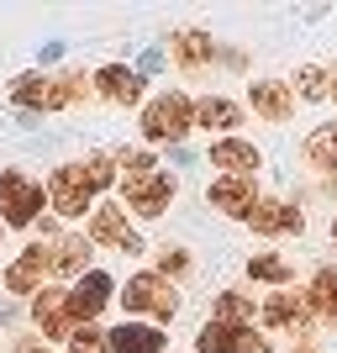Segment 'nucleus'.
<instances>
[{"label": "nucleus", "instance_id": "obj_4", "mask_svg": "<svg viewBox=\"0 0 337 353\" xmlns=\"http://www.w3.org/2000/svg\"><path fill=\"white\" fill-rule=\"evenodd\" d=\"M195 127V101L190 95H179V90H163L153 101L143 105V137L147 143H174Z\"/></svg>", "mask_w": 337, "mask_h": 353}, {"label": "nucleus", "instance_id": "obj_27", "mask_svg": "<svg viewBox=\"0 0 337 353\" xmlns=\"http://www.w3.org/2000/svg\"><path fill=\"white\" fill-rule=\"evenodd\" d=\"M295 90H300L306 101H322L327 90H332V74H327V69H316V63H306V69L295 74Z\"/></svg>", "mask_w": 337, "mask_h": 353}, {"label": "nucleus", "instance_id": "obj_9", "mask_svg": "<svg viewBox=\"0 0 337 353\" xmlns=\"http://www.w3.org/2000/svg\"><path fill=\"white\" fill-rule=\"evenodd\" d=\"M169 201H174V174L153 169V174H137V179H127V206H132L137 216L159 221L163 211H169Z\"/></svg>", "mask_w": 337, "mask_h": 353}, {"label": "nucleus", "instance_id": "obj_18", "mask_svg": "<svg viewBox=\"0 0 337 353\" xmlns=\"http://www.w3.org/2000/svg\"><path fill=\"white\" fill-rule=\"evenodd\" d=\"M169 338H163L153 322H121L111 327V353H163Z\"/></svg>", "mask_w": 337, "mask_h": 353}, {"label": "nucleus", "instance_id": "obj_25", "mask_svg": "<svg viewBox=\"0 0 337 353\" xmlns=\"http://www.w3.org/2000/svg\"><path fill=\"white\" fill-rule=\"evenodd\" d=\"M248 316H253V301H248V295H237V290H221L216 295V322L248 327Z\"/></svg>", "mask_w": 337, "mask_h": 353}, {"label": "nucleus", "instance_id": "obj_21", "mask_svg": "<svg viewBox=\"0 0 337 353\" xmlns=\"http://www.w3.org/2000/svg\"><path fill=\"white\" fill-rule=\"evenodd\" d=\"M174 59H179V69H205V63L216 59V43H211L205 32H179L174 37Z\"/></svg>", "mask_w": 337, "mask_h": 353}, {"label": "nucleus", "instance_id": "obj_12", "mask_svg": "<svg viewBox=\"0 0 337 353\" xmlns=\"http://www.w3.org/2000/svg\"><path fill=\"white\" fill-rule=\"evenodd\" d=\"M32 322H37V332H43V338L69 343V332H74L69 290H37V301H32Z\"/></svg>", "mask_w": 337, "mask_h": 353}, {"label": "nucleus", "instance_id": "obj_10", "mask_svg": "<svg viewBox=\"0 0 337 353\" xmlns=\"http://www.w3.org/2000/svg\"><path fill=\"white\" fill-rule=\"evenodd\" d=\"M48 269H53V243H32V248L6 269V290L27 301V295H37V285H43Z\"/></svg>", "mask_w": 337, "mask_h": 353}, {"label": "nucleus", "instance_id": "obj_28", "mask_svg": "<svg viewBox=\"0 0 337 353\" xmlns=\"http://www.w3.org/2000/svg\"><path fill=\"white\" fill-rule=\"evenodd\" d=\"M159 269H163V280H169V274H179V280H185V274H190V253L179 248V243H169V248L159 253Z\"/></svg>", "mask_w": 337, "mask_h": 353}, {"label": "nucleus", "instance_id": "obj_14", "mask_svg": "<svg viewBox=\"0 0 337 353\" xmlns=\"http://www.w3.org/2000/svg\"><path fill=\"white\" fill-rule=\"evenodd\" d=\"M264 327L269 332H306L311 327V306H306V295H269L264 301Z\"/></svg>", "mask_w": 337, "mask_h": 353}, {"label": "nucleus", "instance_id": "obj_29", "mask_svg": "<svg viewBox=\"0 0 337 353\" xmlns=\"http://www.w3.org/2000/svg\"><path fill=\"white\" fill-rule=\"evenodd\" d=\"M159 69H163V53H159V48H147L143 59H137V74L147 79V74H159Z\"/></svg>", "mask_w": 337, "mask_h": 353}, {"label": "nucleus", "instance_id": "obj_22", "mask_svg": "<svg viewBox=\"0 0 337 353\" xmlns=\"http://www.w3.org/2000/svg\"><path fill=\"white\" fill-rule=\"evenodd\" d=\"M53 269L85 280V274H90V243H85V237H59V243H53Z\"/></svg>", "mask_w": 337, "mask_h": 353}, {"label": "nucleus", "instance_id": "obj_30", "mask_svg": "<svg viewBox=\"0 0 337 353\" xmlns=\"http://www.w3.org/2000/svg\"><path fill=\"white\" fill-rule=\"evenodd\" d=\"M16 353H53L48 343H37V338H16Z\"/></svg>", "mask_w": 337, "mask_h": 353}, {"label": "nucleus", "instance_id": "obj_6", "mask_svg": "<svg viewBox=\"0 0 337 353\" xmlns=\"http://www.w3.org/2000/svg\"><path fill=\"white\" fill-rule=\"evenodd\" d=\"M90 243L116 248V253H127V259H137V253H143V237H137V227L127 221V211H121V206L90 211Z\"/></svg>", "mask_w": 337, "mask_h": 353}, {"label": "nucleus", "instance_id": "obj_3", "mask_svg": "<svg viewBox=\"0 0 337 353\" xmlns=\"http://www.w3.org/2000/svg\"><path fill=\"white\" fill-rule=\"evenodd\" d=\"M11 101L32 117L43 111H63V105L85 101V79L79 74H63V79H48V74H16L11 79Z\"/></svg>", "mask_w": 337, "mask_h": 353}, {"label": "nucleus", "instance_id": "obj_5", "mask_svg": "<svg viewBox=\"0 0 337 353\" xmlns=\"http://www.w3.org/2000/svg\"><path fill=\"white\" fill-rule=\"evenodd\" d=\"M116 301L132 311V316H153V322H169L179 311V295H174V285L163 280V274H132V280L121 285Z\"/></svg>", "mask_w": 337, "mask_h": 353}, {"label": "nucleus", "instance_id": "obj_13", "mask_svg": "<svg viewBox=\"0 0 337 353\" xmlns=\"http://www.w3.org/2000/svg\"><path fill=\"white\" fill-rule=\"evenodd\" d=\"M95 90L111 105H137L143 101V74L127 69V63H105V69H95Z\"/></svg>", "mask_w": 337, "mask_h": 353}, {"label": "nucleus", "instance_id": "obj_32", "mask_svg": "<svg viewBox=\"0 0 337 353\" xmlns=\"http://www.w3.org/2000/svg\"><path fill=\"white\" fill-rule=\"evenodd\" d=\"M0 237H6V221H0Z\"/></svg>", "mask_w": 337, "mask_h": 353}, {"label": "nucleus", "instance_id": "obj_23", "mask_svg": "<svg viewBox=\"0 0 337 353\" xmlns=\"http://www.w3.org/2000/svg\"><path fill=\"white\" fill-rule=\"evenodd\" d=\"M306 159L316 163V169H327V174H337V121L332 127H316V132L306 137Z\"/></svg>", "mask_w": 337, "mask_h": 353}, {"label": "nucleus", "instance_id": "obj_34", "mask_svg": "<svg viewBox=\"0 0 337 353\" xmlns=\"http://www.w3.org/2000/svg\"><path fill=\"white\" fill-rule=\"evenodd\" d=\"M332 237H337V221H332Z\"/></svg>", "mask_w": 337, "mask_h": 353}, {"label": "nucleus", "instance_id": "obj_8", "mask_svg": "<svg viewBox=\"0 0 337 353\" xmlns=\"http://www.w3.org/2000/svg\"><path fill=\"white\" fill-rule=\"evenodd\" d=\"M201 353H269V338L253 332V327H232V322H205L201 338H195Z\"/></svg>", "mask_w": 337, "mask_h": 353}, {"label": "nucleus", "instance_id": "obj_15", "mask_svg": "<svg viewBox=\"0 0 337 353\" xmlns=\"http://www.w3.org/2000/svg\"><path fill=\"white\" fill-rule=\"evenodd\" d=\"M211 206L221 211V216H253V206H258V190H253V179H232L221 174L216 185H211Z\"/></svg>", "mask_w": 337, "mask_h": 353}, {"label": "nucleus", "instance_id": "obj_20", "mask_svg": "<svg viewBox=\"0 0 337 353\" xmlns=\"http://www.w3.org/2000/svg\"><path fill=\"white\" fill-rule=\"evenodd\" d=\"M243 121V105L227 101V95H201L195 101V127H211V132H227Z\"/></svg>", "mask_w": 337, "mask_h": 353}, {"label": "nucleus", "instance_id": "obj_16", "mask_svg": "<svg viewBox=\"0 0 337 353\" xmlns=\"http://www.w3.org/2000/svg\"><path fill=\"white\" fill-rule=\"evenodd\" d=\"M211 163L227 169L232 179H253V169H258V148H253L248 137H216V143H211Z\"/></svg>", "mask_w": 337, "mask_h": 353}, {"label": "nucleus", "instance_id": "obj_31", "mask_svg": "<svg viewBox=\"0 0 337 353\" xmlns=\"http://www.w3.org/2000/svg\"><path fill=\"white\" fill-rule=\"evenodd\" d=\"M327 95H332V101H337V74H332V90H327Z\"/></svg>", "mask_w": 337, "mask_h": 353}, {"label": "nucleus", "instance_id": "obj_7", "mask_svg": "<svg viewBox=\"0 0 337 353\" xmlns=\"http://www.w3.org/2000/svg\"><path fill=\"white\" fill-rule=\"evenodd\" d=\"M111 295H116V280H111L105 269H90L85 280L69 290V316H74V327H95V316L111 306Z\"/></svg>", "mask_w": 337, "mask_h": 353}, {"label": "nucleus", "instance_id": "obj_1", "mask_svg": "<svg viewBox=\"0 0 337 353\" xmlns=\"http://www.w3.org/2000/svg\"><path fill=\"white\" fill-rule=\"evenodd\" d=\"M111 179H116V159L111 153H90L79 163H59L53 179H48V206L59 211L63 221H74L95 206L101 190H111Z\"/></svg>", "mask_w": 337, "mask_h": 353}, {"label": "nucleus", "instance_id": "obj_17", "mask_svg": "<svg viewBox=\"0 0 337 353\" xmlns=\"http://www.w3.org/2000/svg\"><path fill=\"white\" fill-rule=\"evenodd\" d=\"M248 101H253V111H258L264 121H290L295 117V95H290V85H279V79L248 85Z\"/></svg>", "mask_w": 337, "mask_h": 353}, {"label": "nucleus", "instance_id": "obj_24", "mask_svg": "<svg viewBox=\"0 0 337 353\" xmlns=\"http://www.w3.org/2000/svg\"><path fill=\"white\" fill-rule=\"evenodd\" d=\"M248 280H264V285H290V264L279 253H258L248 259Z\"/></svg>", "mask_w": 337, "mask_h": 353}, {"label": "nucleus", "instance_id": "obj_11", "mask_svg": "<svg viewBox=\"0 0 337 353\" xmlns=\"http://www.w3.org/2000/svg\"><path fill=\"white\" fill-rule=\"evenodd\" d=\"M253 232H264V237H295V232H306V211L290 206V201H258L248 216Z\"/></svg>", "mask_w": 337, "mask_h": 353}, {"label": "nucleus", "instance_id": "obj_2", "mask_svg": "<svg viewBox=\"0 0 337 353\" xmlns=\"http://www.w3.org/2000/svg\"><path fill=\"white\" fill-rule=\"evenodd\" d=\"M48 216V185L32 179L27 169H0V221L6 227H37Z\"/></svg>", "mask_w": 337, "mask_h": 353}, {"label": "nucleus", "instance_id": "obj_19", "mask_svg": "<svg viewBox=\"0 0 337 353\" xmlns=\"http://www.w3.org/2000/svg\"><path fill=\"white\" fill-rule=\"evenodd\" d=\"M306 306H311V316H322V322H332V327H337V269H332V264L311 274Z\"/></svg>", "mask_w": 337, "mask_h": 353}, {"label": "nucleus", "instance_id": "obj_26", "mask_svg": "<svg viewBox=\"0 0 337 353\" xmlns=\"http://www.w3.org/2000/svg\"><path fill=\"white\" fill-rule=\"evenodd\" d=\"M69 353H111V332H101V327H74Z\"/></svg>", "mask_w": 337, "mask_h": 353}, {"label": "nucleus", "instance_id": "obj_33", "mask_svg": "<svg viewBox=\"0 0 337 353\" xmlns=\"http://www.w3.org/2000/svg\"><path fill=\"white\" fill-rule=\"evenodd\" d=\"M295 353H311V348H295Z\"/></svg>", "mask_w": 337, "mask_h": 353}]
</instances>
